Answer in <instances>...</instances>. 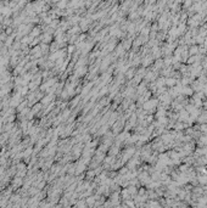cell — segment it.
<instances>
[{
    "label": "cell",
    "instance_id": "cell-3",
    "mask_svg": "<svg viewBox=\"0 0 207 208\" xmlns=\"http://www.w3.org/2000/svg\"><path fill=\"white\" fill-rule=\"evenodd\" d=\"M184 92H185V94H188V95H190L192 91H191L190 89H188V88H186V89H184Z\"/></svg>",
    "mask_w": 207,
    "mask_h": 208
},
{
    "label": "cell",
    "instance_id": "cell-4",
    "mask_svg": "<svg viewBox=\"0 0 207 208\" xmlns=\"http://www.w3.org/2000/svg\"><path fill=\"white\" fill-rule=\"evenodd\" d=\"M201 140H202V142H205V144H207V138H202Z\"/></svg>",
    "mask_w": 207,
    "mask_h": 208
},
{
    "label": "cell",
    "instance_id": "cell-2",
    "mask_svg": "<svg viewBox=\"0 0 207 208\" xmlns=\"http://www.w3.org/2000/svg\"><path fill=\"white\" fill-rule=\"evenodd\" d=\"M196 51H197V48H195V46H194V48H191V49H190V54H192V55H194V54H196Z\"/></svg>",
    "mask_w": 207,
    "mask_h": 208
},
{
    "label": "cell",
    "instance_id": "cell-1",
    "mask_svg": "<svg viewBox=\"0 0 207 208\" xmlns=\"http://www.w3.org/2000/svg\"><path fill=\"white\" fill-rule=\"evenodd\" d=\"M167 84L168 85H174L175 84V79H167Z\"/></svg>",
    "mask_w": 207,
    "mask_h": 208
}]
</instances>
